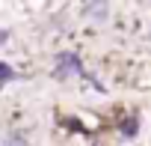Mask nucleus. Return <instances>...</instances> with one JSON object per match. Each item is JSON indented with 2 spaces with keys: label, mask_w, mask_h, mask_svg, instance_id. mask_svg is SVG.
I'll return each mask as SVG.
<instances>
[{
  "label": "nucleus",
  "mask_w": 151,
  "mask_h": 146,
  "mask_svg": "<svg viewBox=\"0 0 151 146\" xmlns=\"http://www.w3.org/2000/svg\"><path fill=\"white\" fill-rule=\"evenodd\" d=\"M12 78V69H6L3 63H0V81H9Z\"/></svg>",
  "instance_id": "1"
},
{
  "label": "nucleus",
  "mask_w": 151,
  "mask_h": 146,
  "mask_svg": "<svg viewBox=\"0 0 151 146\" xmlns=\"http://www.w3.org/2000/svg\"><path fill=\"white\" fill-rule=\"evenodd\" d=\"M3 36H6V33H0V42H3Z\"/></svg>",
  "instance_id": "2"
}]
</instances>
